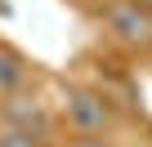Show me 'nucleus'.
Returning <instances> with one entry per match:
<instances>
[{"label": "nucleus", "instance_id": "nucleus-1", "mask_svg": "<svg viewBox=\"0 0 152 147\" xmlns=\"http://www.w3.org/2000/svg\"><path fill=\"white\" fill-rule=\"evenodd\" d=\"M0 125H5V129H23L31 138H45L54 129V116H49V107L36 94L14 89V94H5V103H0Z\"/></svg>", "mask_w": 152, "mask_h": 147}, {"label": "nucleus", "instance_id": "nucleus-4", "mask_svg": "<svg viewBox=\"0 0 152 147\" xmlns=\"http://www.w3.org/2000/svg\"><path fill=\"white\" fill-rule=\"evenodd\" d=\"M23 85H27V62H23L14 49L0 45V98L14 94V89H23Z\"/></svg>", "mask_w": 152, "mask_h": 147}, {"label": "nucleus", "instance_id": "nucleus-6", "mask_svg": "<svg viewBox=\"0 0 152 147\" xmlns=\"http://www.w3.org/2000/svg\"><path fill=\"white\" fill-rule=\"evenodd\" d=\"M72 147H116V143H112V138H103V134H81Z\"/></svg>", "mask_w": 152, "mask_h": 147}, {"label": "nucleus", "instance_id": "nucleus-5", "mask_svg": "<svg viewBox=\"0 0 152 147\" xmlns=\"http://www.w3.org/2000/svg\"><path fill=\"white\" fill-rule=\"evenodd\" d=\"M0 147H40V138L23 134V129H5L0 125Z\"/></svg>", "mask_w": 152, "mask_h": 147}, {"label": "nucleus", "instance_id": "nucleus-3", "mask_svg": "<svg viewBox=\"0 0 152 147\" xmlns=\"http://www.w3.org/2000/svg\"><path fill=\"white\" fill-rule=\"evenodd\" d=\"M63 112H67V125H72L76 134H107V129H112V107H107V98L94 94V89H67Z\"/></svg>", "mask_w": 152, "mask_h": 147}, {"label": "nucleus", "instance_id": "nucleus-2", "mask_svg": "<svg viewBox=\"0 0 152 147\" xmlns=\"http://www.w3.org/2000/svg\"><path fill=\"white\" fill-rule=\"evenodd\" d=\"M107 18V31L125 45H152V9L143 0H112L103 9Z\"/></svg>", "mask_w": 152, "mask_h": 147}]
</instances>
